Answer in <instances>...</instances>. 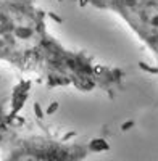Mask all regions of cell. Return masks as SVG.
Returning <instances> with one entry per match:
<instances>
[{
    "mask_svg": "<svg viewBox=\"0 0 158 161\" xmlns=\"http://www.w3.org/2000/svg\"><path fill=\"white\" fill-rule=\"evenodd\" d=\"M0 60L42 73L50 86H95L94 66L48 36L45 15L29 0H0Z\"/></svg>",
    "mask_w": 158,
    "mask_h": 161,
    "instance_id": "cell-1",
    "label": "cell"
},
{
    "mask_svg": "<svg viewBox=\"0 0 158 161\" xmlns=\"http://www.w3.org/2000/svg\"><path fill=\"white\" fill-rule=\"evenodd\" d=\"M87 2H89V0H81V5H86Z\"/></svg>",
    "mask_w": 158,
    "mask_h": 161,
    "instance_id": "cell-8",
    "label": "cell"
},
{
    "mask_svg": "<svg viewBox=\"0 0 158 161\" xmlns=\"http://www.w3.org/2000/svg\"><path fill=\"white\" fill-rule=\"evenodd\" d=\"M97 8L123 18L155 60L158 74V0H89Z\"/></svg>",
    "mask_w": 158,
    "mask_h": 161,
    "instance_id": "cell-2",
    "label": "cell"
},
{
    "mask_svg": "<svg viewBox=\"0 0 158 161\" xmlns=\"http://www.w3.org/2000/svg\"><path fill=\"white\" fill-rule=\"evenodd\" d=\"M90 147L66 143V140H52L39 136L16 137L13 136L5 145L2 161H81Z\"/></svg>",
    "mask_w": 158,
    "mask_h": 161,
    "instance_id": "cell-3",
    "label": "cell"
},
{
    "mask_svg": "<svg viewBox=\"0 0 158 161\" xmlns=\"http://www.w3.org/2000/svg\"><path fill=\"white\" fill-rule=\"evenodd\" d=\"M57 110H58V103H57V102H54V103H52V105L48 106V108H47V111H45V113H47V114H54Z\"/></svg>",
    "mask_w": 158,
    "mask_h": 161,
    "instance_id": "cell-6",
    "label": "cell"
},
{
    "mask_svg": "<svg viewBox=\"0 0 158 161\" xmlns=\"http://www.w3.org/2000/svg\"><path fill=\"white\" fill-rule=\"evenodd\" d=\"M34 111H36V116L39 119L44 118V111H42V108H41V105H39V103H34Z\"/></svg>",
    "mask_w": 158,
    "mask_h": 161,
    "instance_id": "cell-5",
    "label": "cell"
},
{
    "mask_svg": "<svg viewBox=\"0 0 158 161\" xmlns=\"http://www.w3.org/2000/svg\"><path fill=\"white\" fill-rule=\"evenodd\" d=\"M90 147V150H97V152H102V150H108L110 148V145L105 142L103 139H95V140H92L89 143Z\"/></svg>",
    "mask_w": 158,
    "mask_h": 161,
    "instance_id": "cell-4",
    "label": "cell"
},
{
    "mask_svg": "<svg viewBox=\"0 0 158 161\" xmlns=\"http://www.w3.org/2000/svg\"><path fill=\"white\" fill-rule=\"evenodd\" d=\"M60 2H63V0H60Z\"/></svg>",
    "mask_w": 158,
    "mask_h": 161,
    "instance_id": "cell-9",
    "label": "cell"
},
{
    "mask_svg": "<svg viewBox=\"0 0 158 161\" xmlns=\"http://www.w3.org/2000/svg\"><path fill=\"white\" fill-rule=\"evenodd\" d=\"M131 126H133V123H126V124H124V126H123L121 129H123V130H126V129H129Z\"/></svg>",
    "mask_w": 158,
    "mask_h": 161,
    "instance_id": "cell-7",
    "label": "cell"
}]
</instances>
